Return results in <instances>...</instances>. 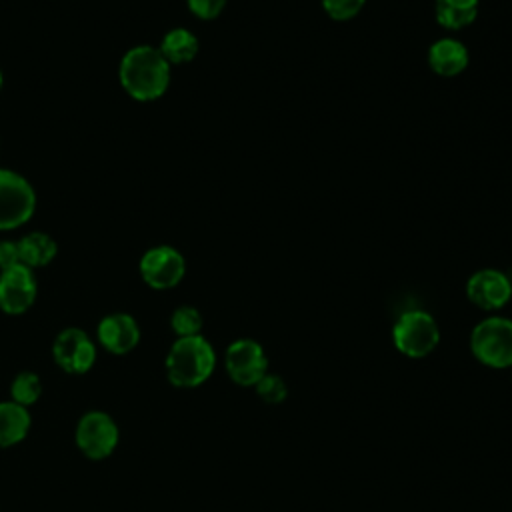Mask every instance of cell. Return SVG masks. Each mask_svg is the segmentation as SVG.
<instances>
[{"instance_id": "obj_25", "label": "cell", "mask_w": 512, "mask_h": 512, "mask_svg": "<svg viewBox=\"0 0 512 512\" xmlns=\"http://www.w3.org/2000/svg\"><path fill=\"white\" fill-rule=\"evenodd\" d=\"M510 368H512V366H510Z\"/></svg>"}, {"instance_id": "obj_16", "label": "cell", "mask_w": 512, "mask_h": 512, "mask_svg": "<svg viewBox=\"0 0 512 512\" xmlns=\"http://www.w3.org/2000/svg\"><path fill=\"white\" fill-rule=\"evenodd\" d=\"M162 56L168 60V64H186L192 62L200 50L198 38L186 30V28H172L164 34L160 48Z\"/></svg>"}, {"instance_id": "obj_11", "label": "cell", "mask_w": 512, "mask_h": 512, "mask_svg": "<svg viewBox=\"0 0 512 512\" xmlns=\"http://www.w3.org/2000/svg\"><path fill=\"white\" fill-rule=\"evenodd\" d=\"M36 278L32 268L16 264L0 272V310L18 316L24 314L36 300Z\"/></svg>"}, {"instance_id": "obj_3", "label": "cell", "mask_w": 512, "mask_h": 512, "mask_svg": "<svg viewBox=\"0 0 512 512\" xmlns=\"http://www.w3.org/2000/svg\"><path fill=\"white\" fill-rule=\"evenodd\" d=\"M470 350L478 362L488 368L512 366V320L488 316L480 320L470 334Z\"/></svg>"}, {"instance_id": "obj_20", "label": "cell", "mask_w": 512, "mask_h": 512, "mask_svg": "<svg viewBox=\"0 0 512 512\" xmlns=\"http://www.w3.org/2000/svg\"><path fill=\"white\" fill-rule=\"evenodd\" d=\"M254 388L260 400H264L266 404H280L288 396L286 382L276 374H266L264 378H260V382Z\"/></svg>"}, {"instance_id": "obj_23", "label": "cell", "mask_w": 512, "mask_h": 512, "mask_svg": "<svg viewBox=\"0 0 512 512\" xmlns=\"http://www.w3.org/2000/svg\"><path fill=\"white\" fill-rule=\"evenodd\" d=\"M20 262V254H18V242L14 240H0V272L8 270Z\"/></svg>"}, {"instance_id": "obj_19", "label": "cell", "mask_w": 512, "mask_h": 512, "mask_svg": "<svg viewBox=\"0 0 512 512\" xmlns=\"http://www.w3.org/2000/svg\"><path fill=\"white\" fill-rule=\"evenodd\" d=\"M170 328L178 338L198 336L202 330V314L194 306H178L170 316Z\"/></svg>"}, {"instance_id": "obj_1", "label": "cell", "mask_w": 512, "mask_h": 512, "mask_svg": "<svg viewBox=\"0 0 512 512\" xmlns=\"http://www.w3.org/2000/svg\"><path fill=\"white\" fill-rule=\"evenodd\" d=\"M122 88L136 100L148 102L160 98L170 84V64L154 46H134L118 68Z\"/></svg>"}, {"instance_id": "obj_9", "label": "cell", "mask_w": 512, "mask_h": 512, "mask_svg": "<svg viewBox=\"0 0 512 512\" xmlns=\"http://www.w3.org/2000/svg\"><path fill=\"white\" fill-rule=\"evenodd\" d=\"M184 274L186 260L172 246H154L140 258V276L150 288H174L176 284H180Z\"/></svg>"}, {"instance_id": "obj_22", "label": "cell", "mask_w": 512, "mask_h": 512, "mask_svg": "<svg viewBox=\"0 0 512 512\" xmlns=\"http://www.w3.org/2000/svg\"><path fill=\"white\" fill-rule=\"evenodd\" d=\"M188 10L200 20H212L222 14L226 0H186Z\"/></svg>"}, {"instance_id": "obj_8", "label": "cell", "mask_w": 512, "mask_h": 512, "mask_svg": "<svg viewBox=\"0 0 512 512\" xmlns=\"http://www.w3.org/2000/svg\"><path fill=\"white\" fill-rule=\"evenodd\" d=\"M52 358L66 374H86L96 362V344L80 328H64L52 344Z\"/></svg>"}, {"instance_id": "obj_17", "label": "cell", "mask_w": 512, "mask_h": 512, "mask_svg": "<svg viewBox=\"0 0 512 512\" xmlns=\"http://www.w3.org/2000/svg\"><path fill=\"white\" fill-rule=\"evenodd\" d=\"M18 242V254H20V262L28 268H40L46 266L54 260L56 256V242L52 236L44 234V232H30L24 238L16 240Z\"/></svg>"}, {"instance_id": "obj_12", "label": "cell", "mask_w": 512, "mask_h": 512, "mask_svg": "<svg viewBox=\"0 0 512 512\" xmlns=\"http://www.w3.org/2000/svg\"><path fill=\"white\" fill-rule=\"evenodd\" d=\"M96 338H98V344L106 352H110L114 356H124L138 346L140 328H138V322L134 320V316L124 314V312H114V314L104 316L98 322Z\"/></svg>"}, {"instance_id": "obj_21", "label": "cell", "mask_w": 512, "mask_h": 512, "mask_svg": "<svg viewBox=\"0 0 512 512\" xmlns=\"http://www.w3.org/2000/svg\"><path fill=\"white\" fill-rule=\"evenodd\" d=\"M322 10L332 18V20H350L356 14H360V10L364 8L366 0H320Z\"/></svg>"}, {"instance_id": "obj_13", "label": "cell", "mask_w": 512, "mask_h": 512, "mask_svg": "<svg viewBox=\"0 0 512 512\" xmlns=\"http://www.w3.org/2000/svg\"><path fill=\"white\" fill-rule=\"evenodd\" d=\"M468 48L456 38H438L428 48V66L442 78H454L468 66Z\"/></svg>"}, {"instance_id": "obj_7", "label": "cell", "mask_w": 512, "mask_h": 512, "mask_svg": "<svg viewBox=\"0 0 512 512\" xmlns=\"http://www.w3.org/2000/svg\"><path fill=\"white\" fill-rule=\"evenodd\" d=\"M224 366L232 382L238 386H256L268 374V358L264 348L252 338L234 340L224 354Z\"/></svg>"}, {"instance_id": "obj_2", "label": "cell", "mask_w": 512, "mask_h": 512, "mask_svg": "<svg viewBox=\"0 0 512 512\" xmlns=\"http://www.w3.org/2000/svg\"><path fill=\"white\" fill-rule=\"evenodd\" d=\"M166 376L176 388H198L216 368V352L202 336L176 338L170 346L166 360Z\"/></svg>"}, {"instance_id": "obj_10", "label": "cell", "mask_w": 512, "mask_h": 512, "mask_svg": "<svg viewBox=\"0 0 512 512\" xmlns=\"http://www.w3.org/2000/svg\"><path fill=\"white\" fill-rule=\"evenodd\" d=\"M466 298L480 310H500L512 298V282L502 270L482 268L468 278Z\"/></svg>"}, {"instance_id": "obj_24", "label": "cell", "mask_w": 512, "mask_h": 512, "mask_svg": "<svg viewBox=\"0 0 512 512\" xmlns=\"http://www.w3.org/2000/svg\"><path fill=\"white\" fill-rule=\"evenodd\" d=\"M2 84H4V76H2V70H0V90H2Z\"/></svg>"}, {"instance_id": "obj_4", "label": "cell", "mask_w": 512, "mask_h": 512, "mask_svg": "<svg viewBox=\"0 0 512 512\" xmlns=\"http://www.w3.org/2000/svg\"><path fill=\"white\" fill-rule=\"evenodd\" d=\"M392 340L400 354L408 358H424L440 342V328L432 314L424 310H406L392 328Z\"/></svg>"}, {"instance_id": "obj_5", "label": "cell", "mask_w": 512, "mask_h": 512, "mask_svg": "<svg viewBox=\"0 0 512 512\" xmlns=\"http://www.w3.org/2000/svg\"><path fill=\"white\" fill-rule=\"evenodd\" d=\"M118 440H120L118 424L104 410L84 412L74 430L76 448L90 460L108 458L116 450Z\"/></svg>"}, {"instance_id": "obj_15", "label": "cell", "mask_w": 512, "mask_h": 512, "mask_svg": "<svg viewBox=\"0 0 512 512\" xmlns=\"http://www.w3.org/2000/svg\"><path fill=\"white\" fill-rule=\"evenodd\" d=\"M480 0H434V18L446 30H462L478 16Z\"/></svg>"}, {"instance_id": "obj_18", "label": "cell", "mask_w": 512, "mask_h": 512, "mask_svg": "<svg viewBox=\"0 0 512 512\" xmlns=\"http://www.w3.org/2000/svg\"><path fill=\"white\" fill-rule=\"evenodd\" d=\"M42 396V380L36 372H20L14 376L12 384H10V400L24 406V408H30L32 404H36Z\"/></svg>"}, {"instance_id": "obj_14", "label": "cell", "mask_w": 512, "mask_h": 512, "mask_svg": "<svg viewBox=\"0 0 512 512\" xmlns=\"http://www.w3.org/2000/svg\"><path fill=\"white\" fill-rule=\"evenodd\" d=\"M30 424H32V418L28 408L12 400L0 402V448H10L20 444L28 436Z\"/></svg>"}, {"instance_id": "obj_6", "label": "cell", "mask_w": 512, "mask_h": 512, "mask_svg": "<svg viewBox=\"0 0 512 512\" xmlns=\"http://www.w3.org/2000/svg\"><path fill=\"white\" fill-rule=\"evenodd\" d=\"M36 210L32 184L6 168H0V230H12L30 220Z\"/></svg>"}]
</instances>
